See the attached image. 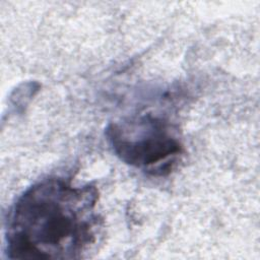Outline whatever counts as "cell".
<instances>
[{"instance_id": "6da1fadb", "label": "cell", "mask_w": 260, "mask_h": 260, "mask_svg": "<svg viewBox=\"0 0 260 260\" xmlns=\"http://www.w3.org/2000/svg\"><path fill=\"white\" fill-rule=\"evenodd\" d=\"M98 191L86 185L46 179L31 186L11 208L7 253L16 259L79 258L94 242Z\"/></svg>"}, {"instance_id": "7a4b0ae2", "label": "cell", "mask_w": 260, "mask_h": 260, "mask_svg": "<svg viewBox=\"0 0 260 260\" xmlns=\"http://www.w3.org/2000/svg\"><path fill=\"white\" fill-rule=\"evenodd\" d=\"M106 133L123 161L153 174L169 172L182 148L170 125L151 116L111 124Z\"/></svg>"}]
</instances>
